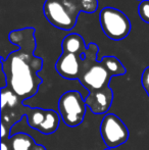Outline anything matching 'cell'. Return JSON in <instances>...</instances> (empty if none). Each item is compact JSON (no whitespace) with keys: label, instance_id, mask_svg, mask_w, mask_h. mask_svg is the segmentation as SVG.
<instances>
[{"label":"cell","instance_id":"cell-1","mask_svg":"<svg viewBox=\"0 0 149 150\" xmlns=\"http://www.w3.org/2000/svg\"><path fill=\"white\" fill-rule=\"evenodd\" d=\"M34 28H24L9 33V41L18 49L6 58L1 57L2 71L7 87L23 100L36 95L43 80L38 76L43 67V59L35 56L37 47Z\"/></svg>","mask_w":149,"mask_h":150},{"label":"cell","instance_id":"cell-2","mask_svg":"<svg viewBox=\"0 0 149 150\" xmlns=\"http://www.w3.org/2000/svg\"><path fill=\"white\" fill-rule=\"evenodd\" d=\"M98 5V0H46L43 11L53 27L70 31L77 25L80 12L94 13Z\"/></svg>","mask_w":149,"mask_h":150},{"label":"cell","instance_id":"cell-3","mask_svg":"<svg viewBox=\"0 0 149 150\" xmlns=\"http://www.w3.org/2000/svg\"><path fill=\"white\" fill-rule=\"evenodd\" d=\"M24 101H18L12 107L6 109H1V122H3L8 130L11 132V128L14 122H18L26 115L28 120V125L32 129L44 135H51L55 132L59 127L60 115L52 109L43 108H31L23 104Z\"/></svg>","mask_w":149,"mask_h":150},{"label":"cell","instance_id":"cell-4","mask_svg":"<svg viewBox=\"0 0 149 150\" xmlns=\"http://www.w3.org/2000/svg\"><path fill=\"white\" fill-rule=\"evenodd\" d=\"M87 104L83 95L77 90H70L60 96L58 100V113L68 127L74 128L83 122Z\"/></svg>","mask_w":149,"mask_h":150},{"label":"cell","instance_id":"cell-5","mask_svg":"<svg viewBox=\"0 0 149 150\" xmlns=\"http://www.w3.org/2000/svg\"><path fill=\"white\" fill-rule=\"evenodd\" d=\"M99 22L104 35L113 41H121L129 36L132 25L121 10L104 7L99 13Z\"/></svg>","mask_w":149,"mask_h":150},{"label":"cell","instance_id":"cell-6","mask_svg":"<svg viewBox=\"0 0 149 150\" xmlns=\"http://www.w3.org/2000/svg\"><path fill=\"white\" fill-rule=\"evenodd\" d=\"M100 134L109 149L125 144L129 139V130L125 122L113 113H106L100 124Z\"/></svg>","mask_w":149,"mask_h":150},{"label":"cell","instance_id":"cell-7","mask_svg":"<svg viewBox=\"0 0 149 150\" xmlns=\"http://www.w3.org/2000/svg\"><path fill=\"white\" fill-rule=\"evenodd\" d=\"M114 77L103 60L92 63L79 78V82L89 93L109 87L112 78Z\"/></svg>","mask_w":149,"mask_h":150},{"label":"cell","instance_id":"cell-8","mask_svg":"<svg viewBox=\"0 0 149 150\" xmlns=\"http://www.w3.org/2000/svg\"><path fill=\"white\" fill-rule=\"evenodd\" d=\"M82 58L77 54L62 52L55 63V69L66 80H79L82 71Z\"/></svg>","mask_w":149,"mask_h":150},{"label":"cell","instance_id":"cell-9","mask_svg":"<svg viewBox=\"0 0 149 150\" xmlns=\"http://www.w3.org/2000/svg\"><path fill=\"white\" fill-rule=\"evenodd\" d=\"M113 99V92L110 87L95 92L88 93L85 97L87 107L95 115H104L110 108Z\"/></svg>","mask_w":149,"mask_h":150},{"label":"cell","instance_id":"cell-10","mask_svg":"<svg viewBox=\"0 0 149 150\" xmlns=\"http://www.w3.org/2000/svg\"><path fill=\"white\" fill-rule=\"evenodd\" d=\"M62 52L66 53H72L79 55L82 59H85L86 51H87L88 46L85 44L83 37L79 34L72 33L64 38L61 43Z\"/></svg>","mask_w":149,"mask_h":150},{"label":"cell","instance_id":"cell-11","mask_svg":"<svg viewBox=\"0 0 149 150\" xmlns=\"http://www.w3.org/2000/svg\"><path fill=\"white\" fill-rule=\"evenodd\" d=\"M11 150H46L43 145L35 142L34 138L26 133H18L7 140Z\"/></svg>","mask_w":149,"mask_h":150},{"label":"cell","instance_id":"cell-12","mask_svg":"<svg viewBox=\"0 0 149 150\" xmlns=\"http://www.w3.org/2000/svg\"><path fill=\"white\" fill-rule=\"evenodd\" d=\"M138 13L144 23L149 24V0H143L138 6Z\"/></svg>","mask_w":149,"mask_h":150},{"label":"cell","instance_id":"cell-13","mask_svg":"<svg viewBox=\"0 0 149 150\" xmlns=\"http://www.w3.org/2000/svg\"><path fill=\"white\" fill-rule=\"evenodd\" d=\"M141 82L144 90L146 91V93H147V95L149 96V67H146L143 71V73H142Z\"/></svg>","mask_w":149,"mask_h":150},{"label":"cell","instance_id":"cell-14","mask_svg":"<svg viewBox=\"0 0 149 150\" xmlns=\"http://www.w3.org/2000/svg\"><path fill=\"white\" fill-rule=\"evenodd\" d=\"M10 149V146L8 144V142H6L5 140H2V143H1V150H9Z\"/></svg>","mask_w":149,"mask_h":150},{"label":"cell","instance_id":"cell-15","mask_svg":"<svg viewBox=\"0 0 149 150\" xmlns=\"http://www.w3.org/2000/svg\"><path fill=\"white\" fill-rule=\"evenodd\" d=\"M105 150H110V149H109V148H107V149H105Z\"/></svg>","mask_w":149,"mask_h":150},{"label":"cell","instance_id":"cell-16","mask_svg":"<svg viewBox=\"0 0 149 150\" xmlns=\"http://www.w3.org/2000/svg\"><path fill=\"white\" fill-rule=\"evenodd\" d=\"M140 1H143V0H140Z\"/></svg>","mask_w":149,"mask_h":150}]
</instances>
